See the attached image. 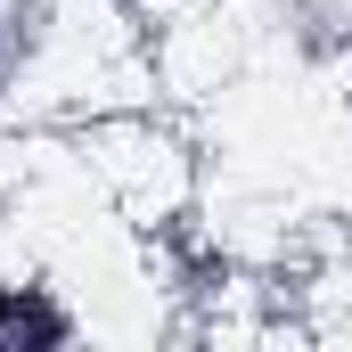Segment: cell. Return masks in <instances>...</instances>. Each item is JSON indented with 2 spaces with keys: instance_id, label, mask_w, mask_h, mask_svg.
I'll return each instance as SVG.
<instances>
[{
  "instance_id": "obj_3",
  "label": "cell",
  "mask_w": 352,
  "mask_h": 352,
  "mask_svg": "<svg viewBox=\"0 0 352 352\" xmlns=\"http://www.w3.org/2000/svg\"><path fill=\"white\" fill-rule=\"evenodd\" d=\"M58 41H66V0H0V98L41 82Z\"/></svg>"
},
{
  "instance_id": "obj_2",
  "label": "cell",
  "mask_w": 352,
  "mask_h": 352,
  "mask_svg": "<svg viewBox=\"0 0 352 352\" xmlns=\"http://www.w3.org/2000/svg\"><path fill=\"white\" fill-rule=\"evenodd\" d=\"M90 336L82 303L50 278H0V352H74Z\"/></svg>"
},
{
  "instance_id": "obj_1",
  "label": "cell",
  "mask_w": 352,
  "mask_h": 352,
  "mask_svg": "<svg viewBox=\"0 0 352 352\" xmlns=\"http://www.w3.org/2000/svg\"><path fill=\"white\" fill-rule=\"evenodd\" d=\"M246 16H254L263 50H278L303 74L352 66V0H254Z\"/></svg>"
}]
</instances>
